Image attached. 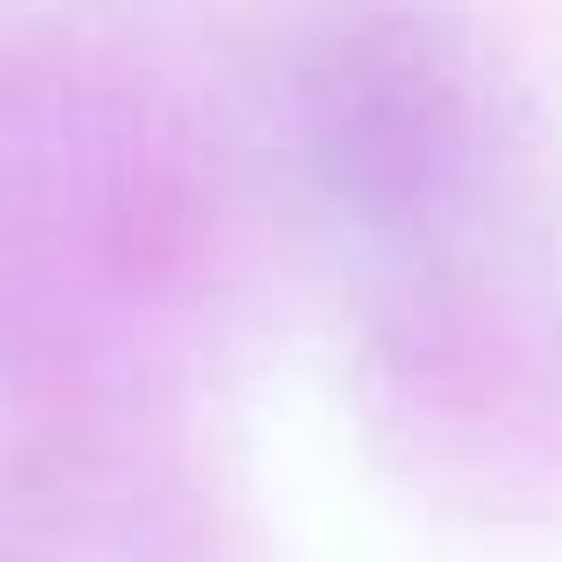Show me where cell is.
<instances>
[{"label": "cell", "mask_w": 562, "mask_h": 562, "mask_svg": "<svg viewBox=\"0 0 562 562\" xmlns=\"http://www.w3.org/2000/svg\"><path fill=\"white\" fill-rule=\"evenodd\" d=\"M272 149L360 281L553 228L518 61L457 0H316L272 53Z\"/></svg>", "instance_id": "cell-1"}, {"label": "cell", "mask_w": 562, "mask_h": 562, "mask_svg": "<svg viewBox=\"0 0 562 562\" xmlns=\"http://www.w3.org/2000/svg\"><path fill=\"white\" fill-rule=\"evenodd\" d=\"M220 281V184L114 61L0 53V342L61 378H140Z\"/></svg>", "instance_id": "cell-2"}, {"label": "cell", "mask_w": 562, "mask_h": 562, "mask_svg": "<svg viewBox=\"0 0 562 562\" xmlns=\"http://www.w3.org/2000/svg\"><path fill=\"white\" fill-rule=\"evenodd\" d=\"M369 422L483 518H562V237L527 228L360 281Z\"/></svg>", "instance_id": "cell-3"}]
</instances>
